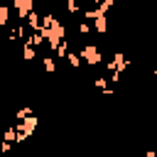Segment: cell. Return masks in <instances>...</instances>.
<instances>
[{
  "label": "cell",
  "mask_w": 157,
  "mask_h": 157,
  "mask_svg": "<svg viewBox=\"0 0 157 157\" xmlns=\"http://www.w3.org/2000/svg\"><path fill=\"white\" fill-rule=\"evenodd\" d=\"M81 59H86L88 64H98V61H101V52H98V47L86 44V47L81 49Z\"/></svg>",
  "instance_id": "1"
},
{
  "label": "cell",
  "mask_w": 157,
  "mask_h": 157,
  "mask_svg": "<svg viewBox=\"0 0 157 157\" xmlns=\"http://www.w3.org/2000/svg\"><path fill=\"white\" fill-rule=\"evenodd\" d=\"M10 22V7L7 5H0V27Z\"/></svg>",
  "instance_id": "3"
},
{
  "label": "cell",
  "mask_w": 157,
  "mask_h": 157,
  "mask_svg": "<svg viewBox=\"0 0 157 157\" xmlns=\"http://www.w3.org/2000/svg\"><path fill=\"white\" fill-rule=\"evenodd\" d=\"M25 59H34V49L32 47H25Z\"/></svg>",
  "instance_id": "6"
},
{
  "label": "cell",
  "mask_w": 157,
  "mask_h": 157,
  "mask_svg": "<svg viewBox=\"0 0 157 157\" xmlns=\"http://www.w3.org/2000/svg\"><path fill=\"white\" fill-rule=\"evenodd\" d=\"M32 5H34V0H12V7L20 12V17H25L27 12H32Z\"/></svg>",
  "instance_id": "2"
},
{
  "label": "cell",
  "mask_w": 157,
  "mask_h": 157,
  "mask_svg": "<svg viewBox=\"0 0 157 157\" xmlns=\"http://www.w3.org/2000/svg\"><path fill=\"white\" fill-rule=\"evenodd\" d=\"M42 64H44V69H47L49 74H52V71H56V61H54L52 56H44V59H42Z\"/></svg>",
  "instance_id": "4"
},
{
  "label": "cell",
  "mask_w": 157,
  "mask_h": 157,
  "mask_svg": "<svg viewBox=\"0 0 157 157\" xmlns=\"http://www.w3.org/2000/svg\"><path fill=\"white\" fill-rule=\"evenodd\" d=\"M88 29H91V27H88V25H86V22H78V32H81V34H86V32H88Z\"/></svg>",
  "instance_id": "7"
},
{
  "label": "cell",
  "mask_w": 157,
  "mask_h": 157,
  "mask_svg": "<svg viewBox=\"0 0 157 157\" xmlns=\"http://www.w3.org/2000/svg\"><path fill=\"white\" fill-rule=\"evenodd\" d=\"M39 2H47V0H39Z\"/></svg>",
  "instance_id": "8"
},
{
  "label": "cell",
  "mask_w": 157,
  "mask_h": 157,
  "mask_svg": "<svg viewBox=\"0 0 157 157\" xmlns=\"http://www.w3.org/2000/svg\"><path fill=\"white\" fill-rule=\"evenodd\" d=\"M66 7H69V12L74 15V12H78V5H76V0H69L66 2Z\"/></svg>",
  "instance_id": "5"
}]
</instances>
